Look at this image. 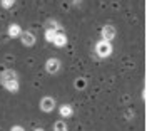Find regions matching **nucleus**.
<instances>
[{
	"instance_id": "nucleus-1",
	"label": "nucleus",
	"mask_w": 147,
	"mask_h": 131,
	"mask_svg": "<svg viewBox=\"0 0 147 131\" xmlns=\"http://www.w3.org/2000/svg\"><path fill=\"white\" fill-rule=\"evenodd\" d=\"M0 83H2V86H3L7 91H10V93L18 91V77H17V74H15V71H12V69H5V71L2 72Z\"/></svg>"
},
{
	"instance_id": "nucleus-2",
	"label": "nucleus",
	"mask_w": 147,
	"mask_h": 131,
	"mask_svg": "<svg viewBox=\"0 0 147 131\" xmlns=\"http://www.w3.org/2000/svg\"><path fill=\"white\" fill-rule=\"evenodd\" d=\"M95 52H97V56L99 57H109L112 54V44H110V40H99L97 44H95Z\"/></svg>"
},
{
	"instance_id": "nucleus-3",
	"label": "nucleus",
	"mask_w": 147,
	"mask_h": 131,
	"mask_svg": "<svg viewBox=\"0 0 147 131\" xmlns=\"http://www.w3.org/2000/svg\"><path fill=\"white\" fill-rule=\"evenodd\" d=\"M35 34L34 32H30V30H22V34H20V42L24 44L25 47H32L35 46Z\"/></svg>"
},
{
	"instance_id": "nucleus-4",
	"label": "nucleus",
	"mask_w": 147,
	"mask_h": 131,
	"mask_svg": "<svg viewBox=\"0 0 147 131\" xmlns=\"http://www.w3.org/2000/svg\"><path fill=\"white\" fill-rule=\"evenodd\" d=\"M55 108V99L54 98H50V96H45V98H42V101H40V111L44 113H52Z\"/></svg>"
},
{
	"instance_id": "nucleus-5",
	"label": "nucleus",
	"mask_w": 147,
	"mask_h": 131,
	"mask_svg": "<svg viewBox=\"0 0 147 131\" xmlns=\"http://www.w3.org/2000/svg\"><path fill=\"white\" fill-rule=\"evenodd\" d=\"M60 67H62V64H60L59 59H49L45 62V71L49 74H57L60 71Z\"/></svg>"
},
{
	"instance_id": "nucleus-6",
	"label": "nucleus",
	"mask_w": 147,
	"mask_h": 131,
	"mask_svg": "<svg viewBox=\"0 0 147 131\" xmlns=\"http://www.w3.org/2000/svg\"><path fill=\"white\" fill-rule=\"evenodd\" d=\"M115 27H112V25H104L100 30V35L104 40H110L112 42V39H115Z\"/></svg>"
},
{
	"instance_id": "nucleus-7",
	"label": "nucleus",
	"mask_w": 147,
	"mask_h": 131,
	"mask_svg": "<svg viewBox=\"0 0 147 131\" xmlns=\"http://www.w3.org/2000/svg\"><path fill=\"white\" fill-rule=\"evenodd\" d=\"M7 34H9V37L17 39V37H20V34H22V29H20V25H18V24H10Z\"/></svg>"
},
{
	"instance_id": "nucleus-8",
	"label": "nucleus",
	"mask_w": 147,
	"mask_h": 131,
	"mask_svg": "<svg viewBox=\"0 0 147 131\" xmlns=\"http://www.w3.org/2000/svg\"><path fill=\"white\" fill-rule=\"evenodd\" d=\"M59 113H60L62 118H70V116L74 114V109H72L70 104H62V106L59 108Z\"/></svg>"
},
{
	"instance_id": "nucleus-9",
	"label": "nucleus",
	"mask_w": 147,
	"mask_h": 131,
	"mask_svg": "<svg viewBox=\"0 0 147 131\" xmlns=\"http://www.w3.org/2000/svg\"><path fill=\"white\" fill-rule=\"evenodd\" d=\"M54 46L55 47H65L67 46V35H65L64 32H59L57 34V37L54 40Z\"/></svg>"
},
{
	"instance_id": "nucleus-10",
	"label": "nucleus",
	"mask_w": 147,
	"mask_h": 131,
	"mask_svg": "<svg viewBox=\"0 0 147 131\" xmlns=\"http://www.w3.org/2000/svg\"><path fill=\"white\" fill-rule=\"evenodd\" d=\"M57 34H59V32H57V29H45V40H47V42H52V44H54Z\"/></svg>"
},
{
	"instance_id": "nucleus-11",
	"label": "nucleus",
	"mask_w": 147,
	"mask_h": 131,
	"mask_svg": "<svg viewBox=\"0 0 147 131\" xmlns=\"http://www.w3.org/2000/svg\"><path fill=\"white\" fill-rule=\"evenodd\" d=\"M54 131H69V128H67L65 121L59 119V121H55V123H54Z\"/></svg>"
},
{
	"instance_id": "nucleus-12",
	"label": "nucleus",
	"mask_w": 147,
	"mask_h": 131,
	"mask_svg": "<svg viewBox=\"0 0 147 131\" xmlns=\"http://www.w3.org/2000/svg\"><path fill=\"white\" fill-rule=\"evenodd\" d=\"M74 84H75V89L82 91V89H85V86H87V79H84V77H77Z\"/></svg>"
},
{
	"instance_id": "nucleus-13",
	"label": "nucleus",
	"mask_w": 147,
	"mask_h": 131,
	"mask_svg": "<svg viewBox=\"0 0 147 131\" xmlns=\"http://www.w3.org/2000/svg\"><path fill=\"white\" fill-rule=\"evenodd\" d=\"M15 2H17V0H0V5H2V7H3V9H12V7H13V5H15Z\"/></svg>"
},
{
	"instance_id": "nucleus-14",
	"label": "nucleus",
	"mask_w": 147,
	"mask_h": 131,
	"mask_svg": "<svg viewBox=\"0 0 147 131\" xmlns=\"http://www.w3.org/2000/svg\"><path fill=\"white\" fill-rule=\"evenodd\" d=\"M10 131H25V128H24V126H20V124H15V126H12V128H10Z\"/></svg>"
},
{
	"instance_id": "nucleus-15",
	"label": "nucleus",
	"mask_w": 147,
	"mask_h": 131,
	"mask_svg": "<svg viewBox=\"0 0 147 131\" xmlns=\"http://www.w3.org/2000/svg\"><path fill=\"white\" fill-rule=\"evenodd\" d=\"M34 131H45V130H42V128H35Z\"/></svg>"
}]
</instances>
